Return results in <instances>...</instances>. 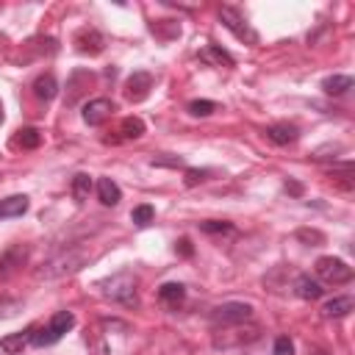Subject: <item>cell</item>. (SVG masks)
Instances as JSON below:
<instances>
[{
	"label": "cell",
	"mask_w": 355,
	"mask_h": 355,
	"mask_svg": "<svg viewBox=\"0 0 355 355\" xmlns=\"http://www.w3.org/2000/svg\"><path fill=\"white\" fill-rule=\"evenodd\" d=\"M87 261H89V250L81 247V244H73V247H67V250L50 255V258L36 269V277H39V280H58V277H67V275L78 272Z\"/></svg>",
	"instance_id": "1"
},
{
	"label": "cell",
	"mask_w": 355,
	"mask_h": 355,
	"mask_svg": "<svg viewBox=\"0 0 355 355\" xmlns=\"http://www.w3.org/2000/svg\"><path fill=\"white\" fill-rule=\"evenodd\" d=\"M103 297L125 306V308H139V295H136V277L130 272H117L106 280H100Z\"/></svg>",
	"instance_id": "2"
},
{
	"label": "cell",
	"mask_w": 355,
	"mask_h": 355,
	"mask_svg": "<svg viewBox=\"0 0 355 355\" xmlns=\"http://www.w3.org/2000/svg\"><path fill=\"white\" fill-rule=\"evenodd\" d=\"M261 336V328L258 325H231V328H220V333L214 336V347L217 350H231V347H242V344H250Z\"/></svg>",
	"instance_id": "3"
},
{
	"label": "cell",
	"mask_w": 355,
	"mask_h": 355,
	"mask_svg": "<svg viewBox=\"0 0 355 355\" xmlns=\"http://www.w3.org/2000/svg\"><path fill=\"white\" fill-rule=\"evenodd\" d=\"M314 269H317V277L330 283V286H344V283L352 280V266H347L341 258H333V255H322Z\"/></svg>",
	"instance_id": "4"
},
{
	"label": "cell",
	"mask_w": 355,
	"mask_h": 355,
	"mask_svg": "<svg viewBox=\"0 0 355 355\" xmlns=\"http://www.w3.org/2000/svg\"><path fill=\"white\" fill-rule=\"evenodd\" d=\"M250 319H253V306H247V303H225V306H217L211 311V325L217 330L231 328V325H242Z\"/></svg>",
	"instance_id": "5"
},
{
	"label": "cell",
	"mask_w": 355,
	"mask_h": 355,
	"mask_svg": "<svg viewBox=\"0 0 355 355\" xmlns=\"http://www.w3.org/2000/svg\"><path fill=\"white\" fill-rule=\"evenodd\" d=\"M220 20H222V25H225L236 39H242V42H247V45H258V34L250 28L247 17H244L239 9L222 6V9H220Z\"/></svg>",
	"instance_id": "6"
},
{
	"label": "cell",
	"mask_w": 355,
	"mask_h": 355,
	"mask_svg": "<svg viewBox=\"0 0 355 355\" xmlns=\"http://www.w3.org/2000/svg\"><path fill=\"white\" fill-rule=\"evenodd\" d=\"M73 45H76V50L84 53V56H100V53L106 50V36H103L98 28L87 25V28H78V31H76Z\"/></svg>",
	"instance_id": "7"
},
{
	"label": "cell",
	"mask_w": 355,
	"mask_h": 355,
	"mask_svg": "<svg viewBox=\"0 0 355 355\" xmlns=\"http://www.w3.org/2000/svg\"><path fill=\"white\" fill-rule=\"evenodd\" d=\"M150 89H153V76L145 73V69H136V73L128 76V81H125V98H128L130 103L148 100Z\"/></svg>",
	"instance_id": "8"
},
{
	"label": "cell",
	"mask_w": 355,
	"mask_h": 355,
	"mask_svg": "<svg viewBox=\"0 0 355 355\" xmlns=\"http://www.w3.org/2000/svg\"><path fill=\"white\" fill-rule=\"evenodd\" d=\"M114 111H117V106H114L108 98H95V100H89V103L84 106V122L92 125V128H98V125H103Z\"/></svg>",
	"instance_id": "9"
},
{
	"label": "cell",
	"mask_w": 355,
	"mask_h": 355,
	"mask_svg": "<svg viewBox=\"0 0 355 355\" xmlns=\"http://www.w3.org/2000/svg\"><path fill=\"white\" fill-rule=\"evenodd\" d=\"M28 261V247L25 244H12L0 255V277H9L12 272H17L23 264Z\"/></svg>",
	"instance_id": "10"
},
{
	"label": "cell",
	"mask_w": 355,
	"mask_h": 355,
	"mask_svg": "<svg viewBox=\"0 0 355 355\" xmlns=\"http://www.w3.org/2000/svg\"><path fill=\"white\" fill-rule=\"evenodd\" d=\"M95 76L89 73V69H76L73 76H69V84H67V106H76L81 100V95L92 87Z\"/></svg>",
	"instance_id": "11"
},
{
	"label": "cell",
	"mask_w": 355,
	"mask_h": 355,
	"mask_svg": "<svg viewBox=\"0 0 355 355\" xmlns=\"http://www.w3.org/2000/svg\"><path fill=\"white\" fill-rule=\"evenodd\" d=\"M292 289H295V295H297L300 300H319V297L325 295L322 283H319V280H314L311 275H297Z\"/></svg>",
	"instance_id": "12"
},
{
	"label": "cell",
	"mask_w": 355,
	"mask_h": 355,
	"mask_svg": "<svg viewBox=\"0 0 355 355\" xmlns=\"http://www.w3.org/2000/svg\"><path fill=\"white\" fill-rule=\"evenodd\" d=\"M300 130L289 122H277V125H269L266 128V139L275 141V145H292V141H297Z\"/></svg>",
	"instance_id": "13"
},
{
	"label": "cell",
	"mask_w": 355,
	"mask_h": 355,
	"mask_svg": "<svg viewBox=\"0 0 355 355\" xmlns=\"http://www.w3.org/2000/svg\"><path fill=\"white\" fill-rule=\"evenodd\" d=\"M28 211V197L25 194H12L6 200H0V220H12V217H23Z\"/></svg>",
	"instance_id": "14"
},
{
	"label": "cell",
	"mask_w": 355,
	"mask_h": 355,
	"mask_svg": "<svg viewBox=\"0 0 355 355\" xmlns=\"http://www.w3.org/2000/svg\"><path fill=\"white\" fill-rule=\"evenodd\" d=\"M355 308V300L352 297H333L322 306V317L325 319H339V317H347L350 311Z\"/></svg>",
	"instance_id": "15"
},
{
	"label": "cell",
	"mask_w": 355,
	"mask_h": 355,
	"mask_svg": "<svg viewBox=\"0 0 355 355\" xmlns=\"http://www.w3.org/2000/svg\"><path fill=\"white\" fill-rule=\"evenodd\" d=\"M159 300H161L167 308H178V306H183V300H186V289L181 286V283H164V286L159 289Z\"/></svg>",
	"instance_id": "16"
},
{
	"label": "cell",
	"mask_w": 355,
	"mask_h": 355,
	"mask_svg": "<svg viewBox=\"0 0 355 355\" xmlns=\"http://www.w3.org/2000/svg\"><path fill=\"white\" fill-rule=\"evenodd\" d=\"M31 333H34V328H28L25 333H12L6 339H0V350L9 352V355H20L31 344Z\"/></svg>",
	"instance_id": "17"
},
{
	"label": "cell",
	"mask_w": 355,
	"mask_h": 355,
	"mask_svg": "<svg viewBox=\"0 0 355 355\" xmlns=\"http://www.w3.org/2000/svg\"><path fill=\"white\" fill-rule=\"evenodd\" d=\"M350 89H352V78L350 76H330V78L322 81V92L330 95V98H341Z\"/></svg>",
	"instance_id": "18"
},
{
	"label": "cell",
	"mask_w": 355,
	"mask_h": 355,
	"mask_svg": "<svg viewBox=\"0 0 355 355\" xmlns=\"http://www.w3.org/2000/svg\"><path fill=\"white\" fill-rule=\"evenodd\" d=\"M34 95L39 98V100H45V103H50L56 95H58V84H56V78L50 76V73H45V76H39L36 81H34Z\"/></svg>",
	"instance_id": "19"
},
{
	"label": "cell",
	"mask_w": 355,
	"mask_h": 355,
	"mask_svg": "<svg viewBox=\"0 0 355 355\" xmlns=\"http://www.w3.org/2000/svg\"><path fill=\"white\" fill-rule=\"evenodd\" d=\"M98 197H100L103 205H117L122 200V192L111 178H100L98 181Z\"/></svg>",
	"instance_id": "20"
},
{
	"label": "cell",
	"mask_w": 355,
	"mask_h": 355,
	"mask_svg": "<svg viewBox=\"0 0 355 355\" xmlns=\"http://www.w3.org/2000/svg\"><path fill=\"white\" fill-rule=\"evenodd\" d=\"M200 58L203 61H211V64H217V67H233V56L231 53H225L220 45H205L203 50H200Z\"/></svg>",
	"instance_id": "21"
},
{
	"label": "cell",
	"mask_w": 355,
	"mask_h": 355,
	"mask_svg": "<svg viewBox=\"0 0 355 355\" xmlns=\"http://www.w3.org/2000/svg\"><path fill=\"white\" fill-rule=\"evenodd\" d=\"M47 328L61 339L67 330H73L76 328V317L73 314H69V311H58V314H53L50 317V322H47Z\"/></svg>",
	"instance_id": "22"
},
{
	"label": "cell",
	"mask_w": 355,
	"mask_h": 355,
	"mask_svg": "<svg viewBox=\"0 0 355 355\" xmlns=\"http://www.w3.org/2000/svg\"><path fill=\"white\" fill-rule=\"evenodd\" d=\"M119 139H141L145 136V122H141L139 117H125L122 125H119Z\"/></svg>",
	"instance_id": "23"
},
{
	"label": "cell",
	"mask_w": 355,
	"mask_h": 355,
	"mask_svg": "<svg viewBox=\"0 0 355 355\" xmlns=\"http://www.w3.org/2000/svg\"><path fill=\"white\" fill-rule=\"evenodd\" d=\"M73 197L78 200V203H87L89 200V192H92V178L87 175V172H78L76 178H73Z\"/></svg>",
	"instance_id": "24"
},
{
	"label": "cell",
	"mask_w": 355,
	"mask_h": 355,
	"mask_svg": "<svg viewBox=\"0 0 355 355\" xmlns=\"http://www.w3.org/2000/svg\"><path fill=\"white\" fill-rule=\"evenodd\" d=\"M17 145L23 150H36L42 145V133L36 128H23V130H17Z\"/></svg>",
	"instance_id": "25"
},
{
	"label": "cell",
	"mask_w": 355,
	"mask_h": 355,
	"mask_svg": "<svg viewBox=\"0 0 355 355\" xmlns=\"http://www.w3.org/2000/svg\"><path fill=\"white\" fill-rule=\"evenodd\" d=\"M150 31L159 36V39H175V36H181V25L178 23H172V20H156L153 25H150Z\"/></svg>",
	"instance_id": "26"
},
{
	"label": "cell",
	"mask_w": 355,
	"mask_h": 355,
	"mask_svg": "<svg viewBox=\"0 0 355 355\" xmlns=\"http://www.w3.org/2000/svg\"><path fill=\"white\" fill-rule=\"evenodd\" d=\"M153 217H156L153 205H136V208H133V214H130V220H133V225H136V228H148V225L153 222Z\"/></svg>",
	"instance_id": "27"
},
{
	"label": "cell",
	"mask_w": 355,
	"mask_h": 355,
	"mask_svg": "<svg viewBox=\"0 0 355 355\" xmlns=\"http://www.w3.org/2000/svg\"><path fill=\"white\" fill-rule=\"evenodd\" d=\"M295 236H297V242H303V244H308V247L325 244V233H319V231H314V228H300Z\"/></svg>",
	"instance_id": "28"
},
{
	"label": "cell",
	"mask_w": 355,
	"mask_h": 355,
	"mask_svg": "<svg viewBox=\"0 0 355 355\" xmlns=\"http://www.w3.org/2000/svg\"><path fill=\"white\" fill-rule=\"evenodd\" d=\"M200 231H203V233H208V236H222V233H233V225H231V222L208 220V222H200Z\"/></svg>",
	"instance_id": "29"
},
{
	"label": "cell",
	"mask_w": 355,
	"mask_h": 355,
	"mask_svg": "<svg viewBox=\"0 0 355 355\" xmlns=\"http://www.w3.org/2000/svg\"><path fill=\"white\" fill-rule=\"evenodd\" d=\"M217 111V103L214 100H192L189 103V114L192 117H208V114H214Z\"/></svg>",
	"instance_id": "30"
},
{
	"label": "cell",
	"mask_w": 355,
	"mask_h": 355,
	"mask_svg": "<svg viewBox=\"0 0 355 355\" xmlns=\"http://www.w3.org/2000/svg\"><path fill=\"white\" fill-rule=\"evenodd\" d=\"M208 175H211V170H194V167H189V170H186L183 183H186V186H197V183L208 181Z\"/></svg>",
	"instance_id": "31"
},
{
	"label": "cell",
	"mask_w": 355,
	"mask_h": 355,
	"mask_svg": "<svg viewBox=\"0 0 355 355\" xmlns=\"http://www.w3.org/2000/svg\"><path fill=\"white\" fill-rule=\"evenodd\" d=\"M153 167H172V170H178V167H186V161L181 156H156Z\"/></svg>",
	"instance_id": "32"
},
{
	"label": "cell",
	"mask_w": 355,
	"mask_h": 355,
	"mask_svg": "<svg viewBox=\"0 0 355 355\" xmlns=\"http://www.w3.org/2000/svg\"><path fill=\"white\" fill-rule=\"evenodd\" d=\"M275 355H295V344H292L289 336L275 339Z\"/></svg>",
	"instance_id": "33"
},
{
	"label": "cell",
	"mask_w": 355,
	"mask_h": 355,
	"mask_svg": "<svg viewBox=\"0 0 355 355\" xmlns=\"http://www.w3.org/2000/svg\"><path fill=\"white\" fill-rule=\"evenodd\" d=\"M175 253H181V255H186V258H189V255L194 253V247H192V242H189V239H178V242H175Z\"/></svg>",
	"instance_id": "34"
},
{
	"label": "cell",
	"mask_w": 355,
	"mask_h": 355,
	"mask_svg": "<svg viewBox=\"0 0 355 355\" xmlns=\"http://www.w3.org/2000/svg\"><path fill=\"white\" fill-rule=\"evenodd\" d=\"M286 192H289V194H295V197H300V194H303V183H297V181H286Z\"/></svg>",
	"instance_id": "35"
},
{
	"label": "cell",
	"mask_w": 355,
	"mask_h": 355,
	"mask_svg": "<svg viewBox=\"0 0 355 355\" xmlns=\"http://www.w3.org/2000/svg\"><path fill=\"white\" fill-rule=\"evenodd\" d=\"M306 355H328V352H325L322 347H308V352H306Z\"/></svg>",
	"instance_id": "36"
},
{
	"label": "cell",
	"mask_w": 355,
	"mask_h": 355,
	"mask_svg": "<svg viewBox=\"0 0 355 355\" xmlns=\"http://www.w3.org/2000/svg\"><path fill=\"white\" fill-rule=\"evenodd\" d=\"M0 122H3V103H0Z\"/></svg>",
	"instance_id": "37"
}]
</instances>
